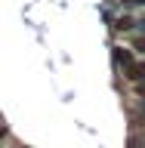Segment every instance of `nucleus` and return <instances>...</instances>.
Listing matches in <instances>:
<instances>
[{"label": "nucleus", "instance_id": "f257e3e1", "mask_svg": "<svg viewBox=\"0 0 145 148\" xmlns=\"http://www.w3.org/2000/svg\"><path fill=\"white\" fill-rule=\"evenodd\" d=\"M124 71H127L130 80H145V62H136V59H133L130 65H124Z\"/></svg>", "mask_w": 145, "mask_h": 148}, {"label": "nucleus", "instance_id": "f03ea898", "mask_svg": "<svg viewBox=\"0 0 145 148\" xmlns=\"http://www.w3.org/2000/svg\"><path fill=\"white\" fill-rule=\"evenodd\" d=\"M114 56H118L120 65H130V62H133V53H130V49H124V46H118V49H114Z\"/></svg>", "mask_w": 145, "mask_h": 148}, {"label": "nucleus", "instance_id": "7ed1b4c3", "mask_svg": "<svg viewBox=\"0 0 145 148\" xmlns=\"http://www.w3.org/2000/svg\"><path fill=\"white\" fill-rule=\"evenodd\" d=\"M133 25H136V22H133L130 16H120V18H118V25H114V28H118V31H130Z\"/></svg>", "mask_w": 145, "mask_h": 148}, {"label": "nucleus", "instance_id": "20e7f679", "mask_svg": "<svg viewBox=\"0 0 145 148\" xmlns=\"http://www.w3.org/2000/svg\"><path fill=\"white\" fill-rule=\"evenodd\" d=\"M130 148H145V133H133L130 136Z\"/></svg>", "mask_w": 145, "mask_h": 148}, {"label": "nucleus", "instance_id": "39448f33", "mask_svg": "<svg viewBox=\"0 0 145 148\" xmlns=\"http://www.w3.org/2000/svg\"><path fill=\"white\" fill-rule=\"evenodd\" d=\"M133 46H136L139 53H145V37H136V40H133Z\"/></svg>", "mask_w": 145, "mask_h": 148}, {"label": "nucleus", "instance_id": "423d86ee", "mask_svg": "<svg viewBox=\"0 0 145 148\" xmlns=\"http://www.w3.org/2000/svg\"><path fill=\"white\" fill-rule=\"evenodd\" d=\"M120 3H127V6H145V0H120Z\"/></svg>", "mask_w": 145, "mask_h": 148}, {"label": "nucleus", "instance_id": "0eeeda50", "mask_svg": "<svg viewBox=\"0 0 145 148\" xmlns=\"http://www.w3.org/2000/svg\"><path fill=\"white\" fill-rule=\"evenodd\" d=\"M136 25H142V28H145V16H142V18H139V22H136Z\"/></svg>", "mask_w": 145, "mask_h": 148}]
</instances>
